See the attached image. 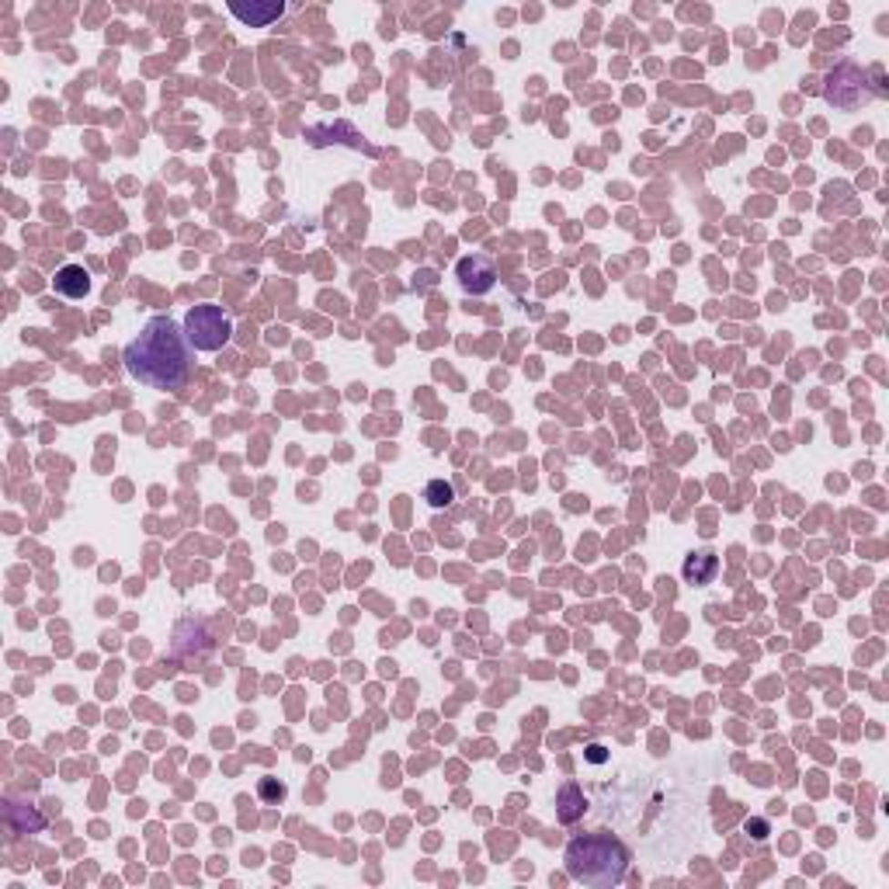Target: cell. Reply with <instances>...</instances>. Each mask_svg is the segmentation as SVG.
Returning a JSON list of instances; mask_svg holds the SVG:
<instances>
[{
  "label": "cell",
  "mask_w": 889,
  "mask_h": 889,
  "mask_svg": "<svg viewBox=\"0 0 889 889\" xmlns=\"http://www.w3.org/2000/svg\"><path fill=\"white\" fill-rule=\"evenodd\" d=\"M588 813V796L577 782H567L559 792H556V816L559 823H577L580 816Z\"/></svg>",
  "instance_id": "52a82bcc"
},
{
  "label": "cell",
  "mask_w": 889,
  "mask_h": 889,
  "mask_svg": "<svg viewBox=\"0 0 889 889\" xmlns=\"http://www.w3.org/2000/svg\"><path fill=\"white\" fill-rule=\"evenodd\" d=\"M588 761H594V764H601V761H608V754H605V747H601V743H591V747H588Z\"/></svg>",
  "instance_id": "5bb4252c"
},
{
  "label": "cell",
  "mask_w": 889,
  "mask_h": 889,
  "mask_svg": "<svg viewBox=\"0 0 889 889\" xmlns=\"http://www.w3.org/2000/svg\"><path fill=\"white\" fill-rule=\"evenodd\" d=\"M455 271H459V285H463L465 292H473V296L490 292V289H494V278H497L494 261L483 258V254H469V258H463Z\"/></svg>",
  "instance_id": "5b68a950"
},
{
  "label": "cell",
  "mask_w": 889,
  "mask_h": 889,
  "mask_svg": "<svg viewBox=\"0 0 889 889\" xmlns=\"http://www.w3.org/2000/svg\"><path fill=\"white\" fill-rule=\"evenodd\" d=\"M844 91H852V108H858V105H869L875 94L862 84V70L858 66H852V63H844V66H837L831 74V80H827V101H841L844 97Z\"/></svg>",
  "instance_id": "277c9868"
},
{
  "label": "cell",
  "mask_w": 889,
  "mask_h": 889,
  "mask_svg": "<svg viewBox=\"0 0 889 889\" xmlns=\"http://www.w3.org/2000/svg\"><path fill=\"white\" fill-rule=\"evenodd\" d=\"M261 796L268 802H281L285 799V785L281 782H261Z\"/></svg>",
  "instance_id": "7c38bea8"
},
{
  "label": "cell",
  "mask_w": 889,
  "mask_h": 889,
  "mask_svg": "<svg viewBox=\"0 0 889 889\" xmlns=\"http://www.w3.org/2000/svg\"><path fill=\"white\" fill-rule=\"evenodd\" d=\"M716 570H720V556L705 549V553H691V556H688V559H685V570H681V574H685L688 584H709V580L716 577Z\"/></svg>",
  "instance_id": "30bf717a"
},
{
  "label": "cell",
  "mask_w": 889,
  "mask_h": 889,
  "mask_svg": "<svg viewBox=\"0 0 889 889\" xmlns=\"http://www.w3.org/2000/svg\"><path fill=\"white\" fill-rule=\"evenodd\" d=\"M185 333H188V344L195 348V352H220L222 344L230 341V333H233V323H230V316L222 313V306H191L185 316Z\"/></svg>",
  "instance_id": "3957f363"
},
{
  "label": "cell",
  "mask_w": 889,
  "mask_h": 889,
  "mask_svg": "<svg viewBox=\"0 0 889 889\" xmlns=\"http://www.w3.org/2000/svg\"><path fill=\"white\" fill-rule=\"evenodd\" d=\"M230 15L240 18L243 25H250V28H268V25H275V21L285 15V4H275V0H250V4H240V0H233V4H230Z\"/></svg>",
  "instance_id": "8992f818"
},
{
  "label": "cell",
  "mask_w": 889,
  "mask_h": 889,
  "mask_svg": "<svg viewBox=\"0 0 889 889\" xmlns=\"http://www.w3.org/2000/svg\"><path fill=\"white\" fill-rule=\"evenodd\" d=\"M747 833H754L758 841H764L768 837V823L764 820H747Z\"/></svg>",
  "instance_id": "4fadbf2b"
},
{
  "label": "cell",
  "mask_w": 889,
  "mask_h": 889,
  "mask_svg": "<svg viewBox=\"0 0 889 889\" xmlns=\"http://www.w3.org/2000/svg\"><path fill=\"white\" fill-rule=\"evenodd\" d=\"M424 500L431 504V507H448L452 500H455V486L448 480H431L424 486Z\"/></svg>",
  "instance_id": "8fae6325"
},
{
  "label": "cell",
  "mask_w": 889,
  "mask_h": 889,
  "mask_svg": "<svg viewBox=\"0 0 889 889\" xmlns=\"http://www.w3.org/2000/svg\"><path fill=\"white\" fill-rule=\"evenodd\" d=\"M4 816H7L11 833H38L42 827H46V816L38 813L36 806H21V802H15V799H7Z\"/></svg>",
  "instance_id": "9c48e42d"
},
{
  "label": "cell",
  "mask_w": 889,
  "mask_h": 889,
  "mask_svg": "<svg viewBox=\"0 0 889 889\" xmlns=\"http://www.w3.org/2000/svg\"><path fill=\"white\" fill-rule=\"evenodd\" d=\"M56 292L66 299H84L87 292H91V275H87V268H80V264H63L59 271H56Z\"/></svg>",
  "instance_id": "ba28073f"
},
{
  "label": "cell",
  "mask_w": 889,
  "mask_h": 889,
  "mask_svg": "<svg viewBox=\"0 0 889 889\" xmlns=\"http://www.w3.org/2000/svg\"><path fill=\"white\" fill-rule=\"evenodd\" d=\"M563 865H567V875L574 883L611 889L618 886L626 879V872H629V852H626V844L615 833H580V837H574L567 844Z\"/></svg>",
  "instance_id": "7a4b0ae2"
},
{
  "label": "cell",
  "mask_w": 889,
  "mask_h": 889,
  "mask_svg": "<svg viewBox=\"0 0 889 889\" xmlns=\"http://www.w3.org/2000/svg\"><path fill=\"white\" fill-rule=\"evenodd\" d=\"M191 344L170 316H149L147 327L122 352L126 372L149 389H181L191 375Z\"/></svg>",
  "instance_id": "6da1fadb"
}]
</instances>
